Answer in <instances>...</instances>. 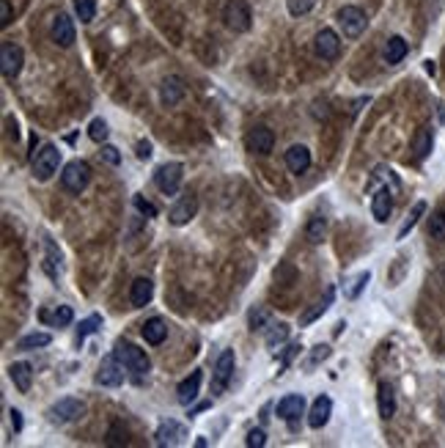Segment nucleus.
I'll use <instances>...</instances> for the list:
<instances>
[{
    "mask_svg": "<svg viewBox=\"0 0 445 448\" xmlns=\"http://www.w3.org/2000/svg\"><path fill=\"white\" fill-rule=\"evenodd\" d=\"M94 382L102 385V388H119L124 382V363L116 358V352L102 358L97 374H94Z\"/></svg>",
    "mask_w": 445,
    "mask_h": 448,
    "instance_id": "nucleus-9",
    "label": "nucleus"
},
{
    "mask_svg": "<svg viewBox=\"0 0 445 448\" xmlns=\"http://www.w3.org/2000/svg\"><path fill=\"white\" fill-rule=\"evenodd\" d=\"M184 94H187V88H184V83H182V77H165L162 80V86H160V102L165 105V107H173V105H179V102L184 100Z\"/></svg>",
    "mask_w": 445,
    "mask_h": 448,
    "instance_id": "nucleus-18",
    "label": "nucleus"
},
{
    "mask_svg": "<svg viewBox=\"0 0 445 448\" xmlns=\"http://www.w3.org/2000/svg\"><path fill=\"white\" fill-rule=\"evenodd\" d=\"M234 369H237V355H234V349H222L218 363H215V372H212V394H215V396L225 394V388H228L231 379H234Z\"/></svg>",
    "mask_w": 445,
    "mask_h": 448,
    "instance_id": "nucleus-5",
    "label": "nucleus"
},
{
    "mask_svg": "<svg viewBox=\"0 0 445 448\" xmlns=\"http://www.w3.org/2000/svg\"><path fill=\"white\" fill-rule=\"evenodd\" d=\"M429 237L432 240H445V209H437L429 218Z\"/></svg>",
    "mask_w": 445,
    "mask_h": 448,
    "instance_id": "nucleus-36",
    "label": "nucleus"
},
{
    "mask_svg": "<svg viewBox=\"0 0 445 448\" xmlns=\"http://www.w3.org/2000/svg\"><path fill=\"white\" fill-rule=\"evenodd\" d=\"M245 143H247V149L253 151V154H270L272 146H275V132H272L270 126H264V124L253 126V129L247 132Z\"/></svg>",
    "mask_w": 445,
    "mask_h": 448,
    "instance_id": "nucleus-17",
    "label": "nucleus"
},
{
    "mask_svg": "<svg viewBox=\"0 0 445 448\" xmlns=\"http://www.w3.org/2000/svg\"><path fill=\"white\" fill-rule=\"evenodd\" d=\"M49 341H52V336H49V333H28V336H23V338L17 341V349L28 352V349L47 347Z\"/></svg>",
    "mask_w": 445,
    "mask_h": 448,
    "instance_id": "nucleus-32",
    "label": "nucleus"
},
{
    "mask_svg": "<svg viewBox=\"0 0 445 448\" xmlns=\"http://www.w3.org/2000/svg\"><path fill=\"white\" fill-rule=\"evenodd\" d=\"M336 23H338V28H341V33H344L346 39H357L366 30V25H369V17L357 6H344V8H338Z\"/></svg>",
    "mask_w": 445,
    "mask_h": 448,
    "instance_id": "nucleus-7",
    "label": "nucleus"
},
{
    "mask_svg": "<svg viewBox=\"0 0 445 448\" xmlns=\"http://www.w3.org/2000/svg\"><path fill=\"white\" fill-rule=\"evenodd\" d=\"M58 165H61V151L58 146H42V149L33 154V176L39 179V182H49L52 176L58 174Z\"/></svg>",
    "mask_w": 445,
    "mask_h": 448,
    "instance_id": "nucleus-6",
    "label": "nucleus"
},
{
    "mask_svg": "<svg viewBox=\"0 0 445 448\" xmlns=\"http://www.w3.org/2000/svg\"><path fill=\"white\" fill-rule=\"evenodd\" d=\"M184 437H187V429L182 426L179 421H162L157 426V432H154V443L157 446H182L184 443Z\"/></svg>",
    "mask_w": 445,
    "mask_h": 448,
    "instance_id": "nucleus-15",
    "label": "nucleus"
},
{
    "mask_svg": "<svg viewBox=\"0 0 445 448\" xmlns=\"http://www.w3.org/2000/svg\"><path fill=\"white\" fill-rule=\"evenodd\" d=\"M107 135H110V129H107V122H105V119H94V122L88 124V138H91L94 143H105Z\"/></svg>",
    "mask_w": 445,
    "mask_h": 448,
    "instance_id": "nucleus-37",
    "label": "nucleus"
},
{
    "mask_svg": "<svg viewBox=\"0 0 445 448\" xmlns=\"http://www.w3.org/2000/svg\"><path fill=\"white\" fill-rule=\"evenodd\" d=\"M8 377H11V382H14V388L20 391V394H28L30 391V382H33V366L30 363H11L8 366Z\"/></svg>",
    "mask_w": 445,
    "mask_h": 448,
    "instance_id": "nucleus-25",
    "label": "nucleus"
},
{
    "mask_svg": "<svg viewBox=\"0 0 445 448\" xmlns=\"http://www.w3.org/2000/svg\"><path fill=\"white\" fill-rule=\"evenodd\" d=\"M267 324H270V311L264 305L250 308V314H247V327L250 330H267Z\"/></svg>",
    "mask_w": 445,
    "mask_h": 448,
    "instance_id": "nucleus-33",
    "label": "nucleus"
},
{
    "mask_svg": "<svg viewBox=\"0 0 445 448\" xmlns=\"http://www.w3.org/2000/svg\"><path fill=\"white\" fill-rule=\"evenodd\" d=\"M154 297V283L148 278H135L132 286H129V302L132 308H146Z\"/></svg>",
    "mask_w": 445,
    "mask_h": 448,
    "instance_id": "nucleus-19",
    "label": "nucleus"
},
{
    "mask_svg": "<svg viewBox=\"0 0 445 448\" xmlns=\"http://www.w3.org/2000/svg\"><path fill=\"white\" fill-rule=\"evenodd\" d=\"M198 215V199L196 193H184V196H179L176 204L171 206V212H168V223L171 225H187L193 218Z\"/></svg>",
    "mask_w": 445,
    "mask_h": 448,
    "instance_id": "nucleus-11",
    "label": "nucleus"
},
{
    "mask_svg": "<svg viewBox=\"0 0 445 448\" xmlns=\"http://www.w3.org/2000/svg\"><path fill=\"white\" fill-rule=\"evenodd\" d=\"M423 212H426V201H415V206L410 209V215H407V220L401 223V228H398V240H404L413 228H415V223H418L420 218H423Z\"/></svg>",
    "mask_w": 445,
    "mask_h": 448,
    "instance_id": "nucleus-31",
    "label": "nucleus"
},
{
    "mask_svg": "<svg viewBox=\"0 0 445 448\" xmlns=\"http://www.w3.org/2000/svg\"><path fill=\"white\" fill-rule=\"evenodd\" d=\"M23 64H25L23 47H20V45H14V42H6V45H3V50H0V69H3V77H6V80L20 77Z\"/></svg>",
    "mask_w": 445,
    "mask_h": 448,
    "instance_id": "nucleus-10",
    "label": "nucleus"
},
{
    "mask_svg": "<svg viewBox=\"0 0 445 448\" xmlns=\"http://www.w3.org/2000/svg\"><path fill=\"white\" fill-rule=\"evenodd\" d=\"M85 415V401H80V399H58L55 404H49L47 407V421L55 423V426H66V423H74L80 421Z\"/></svg>",
    "mask_w": 445,
    "mask_h": 448,
    "instance_id": "nucleus-1",
    "label": "nucleus"
},
{
    "mask_svg": "<svg viewBox=\"0 0 445 448\" xmlns=\"http://www.w3.org/2000/svg\"><path fill=\"white\" fill-rule=\"evenodd\" d=\"M201 379H203V374L193 372L190 377H187V379H182V382H179V388H176V399H179V404L190 407V404L196 401L198 391H201Z\"/></svg>",
    "mask_w": 445,
    "mask_h": 448,
    "instance_id": "nucleus-20",
    "label": "nucleus"
},
{
    "mask_svg": "<svg viewBox=\"0 0 445 448\" xmlns=\"http://www.w3.org/2000/svg\"><path fill=\"white\" fill-rule=\"evenodd\" d=\"M222 20L234 33H245V30H250V20H253L250 6L245 0H228L222 8Z\"/></svg>",
    "mask_w": 445,
    "mask_h": 448,
    "instance_id": "nucleus-8",
    "label": "nucleus"
},
{
    "mask_svg": "<svg viewBox=\"0 0 445 448\" xmlns=\"http://www.w3.org/2000/svg\"><path fill=\"white\" fill-rule=\"evenodd\" d=\"M330 415H333V401H330V396H319L311 404V410H308V426L311 429H321L324 423L330 421Z\"/></svg>",
    "mask_w": 445,
    "mask_h": 448,
    "instance_id": "nucleus-22",
    "label": "nucleus"
},
{
    "mask_svg": "<svg viewBox=\"0 0 445 448\" xmlns=\"http://www.w3.org/2000/svg\"><path fill=\"white\" fill-rule=\"evenodd\" d=\"M42 319H44V322H52L55 327H66V324H72L74 311L69 305H58V308L52 311V317H49V314H42Z\"/></svg>",
    "mask_w": 445,
    "mask_h": 448,
    "instance_id": "nucleus-34",
    "label": "nucleus"
},
{
    "mask_svg": "<svg viewBox=\"0 0 445 448\" xmlns=\"http://www.w3.org/2000/svg\"><path fill=\"white\" fill-rule=\"evenodd\" d=\"M141 336L146 338V344L157 347V344H162V341L168 338V324H165L162 317H151V319L143 322V327H141Z\"/></svg>",
    "mask_w": 445,
    "mask_h": 448,
    "instance_id": "nucleus-23",
    "label": "nucleus"
},
{
    "mask_svg": "<svg viewBox=\"0 0 445 448\" xmlns=\"http://www.w3.org/2000/svg\"><path fill=\"white\" fill-rule=\"evenodd\" d=\"M132 204H135V209H138L143 218H157V206H154L151 201L143 199V196H135V199H132Z\"/></svg>",
    "mask_w": 445,
    "mask_h": 448,
    "instance_id": "nucleus-43",
    "label": "nucleus"
},
{
    "mask_svg": "<svg viewBox=\"0 0 445 448\" xmlns=\"http://www.w3.org/2000/svg\"><path fill=\"white\" fill-rule=\"evenodd\" d=\"M407 52H410L407 39H404V36H391V39H388V45H385V64H388V66L401 64V61L407 58Z\"/></svg>",
    "mask_w": 445,
    "mask_h": 448,
    "instance_id": "nucleus-27",
    "label": "nucleus"
},
{
    "mask_svg": "<svg viewBox=\"0 0 445 448\" xmlns=\"http://www.w3.org/2000/svg\"><path fill=\"white\" fill-rule=\"evenodd\" d=\"M333 300H336V289L333 286H327V292H324V297L314 305V308H308L302 317H299V327H305V324H311V322H316L319 317H324L327 314V308L333 305Z\"/></svg>",
    "mask_w": 445,
    "mask_h": 448,
    "instance_id": "nucleus-26",
    "label": "nucleus"
},
{
    "mask_svg": "<svg viewBox=\"0 0 445 448\" xmlns=\"http://www.w3.org/2000/svg\"><path fill=\"white\" fill-rule=\"evenodd\" d=\"M99 324H102V317H99V314L88 317V319H83V322H80V330H77V344H83V341H85V336L97 333Z\"/></svg>",
    "mask_w": 445,
    "mask_h": 448,
    "instance_id": "nucleus-38",
    "label": "nucleus"
},
{
    "mask_svg": "<svg viewBox=\"0 0 445 448\" xmlns=\"http://www.w3.org/2000/svg\"><path fill=\"white\" fill-rule=\"evenodd\" d=\"M376 407H379V415L385 421H391L396 415V391L391 382H379V388H376Z\"/></svg>",
    "mask_w": 445,
    "mask_h": 448,
    "instance_id": "nucleus-24",
    "label": "nucleus"
},
{
    "mask_svg": "<svg viewBox=\"0 0 445 448\" xmlns=\"http://www.w3.org/2000/svg\"><path fill=\"white\" fill-rule=\"evenodd\" d=\"M299 349H302L299 344H292V347L283 352V358H280V369H286V366L292 363V358H295V355H299Z\"/></svg>",
    "mask_w": 445,
    "mask_h": 448,
    "instance_id": "nucleus-49",
    "label": "nucleus"
},
{
    "mask_svg": "<svg viewBox=\"0 0 445 448\" xmlns=\"http://www.w3.org/2000/svg\"><path fill=\"white\" fill-rule=\"evenodd\" d=\"M182 182H184V165L182 163H162L154 171V184L162 196H176Z\"/></svg>",
    "mask_w": 445,
    "mask_h": 448,
    "instance_id": "nucleus-4",
    "label": "nucleus"
},
{
    "mask_svg": "<svg viewBox=\"0 0 445 448\" xmlns=\"http://www.w3.org/2000/svg\"><path fill=\"white\" fill-rule=\"evenodd\" d=\"M432 146H434V129L432 126H420L415 141H413V151H415V160L423 163L429 154H432Z\"/></svg>",
    "mask_w": 445,
    "mask_h": 448,
    "instance_id": "nucleus-28",
    "label": "nucleus"
},
{
    "mask_svg": "<svg viewBox=\"0 0 445 448\" xmlns=\"http://www.w3.org/2000/svg\"><path fill=\"white\" fill-rule=\"evenodd\" d=\"M116 358L121 360L126 372L138 374V377H143V374L151 372V360H148L146 349L135 347V344H129V341H119V347H116Z\"/></svg>",
    "mask_w": 445,
    "mask_h": 448,
    "instance_id": "nucleus-3",
    "label": "nucleus"
},
{
    "mask_svg": "<svg viewBox=\"0 0 445 448\" xmlns=\"http://www.w3.org/2000/svg\"><path fill=\"white\" fill-rule=\"evenodd\" d=\"M8 418H11V429H14V432H23V413H20L17 407L8 410Z\"/></svg>",
    "mask_w": 445,
    "mask_h": 448,
    "instance_id": "nucleus-48",
    "label": "nucleus"
},
{
    "mask_svg": "<svg viewBox=\"0 0 445 448\" xmlns=\"http://www.w3.org/2000/svg\"><path fill=\"white\" fill-rule=\"evenodd\" d=\"M437 413H440V418L445 421V394L440 396V404H437Z\"/></svg>",
    "mask_w": 445,
    "mask_h": 448,
    "instance_id": "nucleus-52",
    "label": "nucleus"
},
{
    "mask_svg": "<svg viewBox=\"0 0 445 448\" xmlns=\"http://www.w3.org/2000/svg\"><path fill=\"white\" fill-rule=\"evenodd\" d=\"M314 50L321 61H336L338 52H341V36L333 30V28H321L314 39Z\"/></svg>",
    "mask_w": 445,
    "mask_h": 448,
    "instance_id": "nucleus-13",
    "label": "nucleus"
},
{
    "mask_svg": "<svg viewBox=\"0 0 445 448\" xmlns=\"http://www.w3.org/2000/svg\"><path fill=\"white\" fill-rule=\"evenodd\" d=\"M135 154H138V160H148L151 157V141H138Z\"/></svg>",
    "mask_w": 445,
    "mask_h": 448,
    "instance_id": "nucleus-50",
    "label": "nucleus"
},
{
    "mask_svg": "<svg viewBox=\"0 0 445 448\" xmlns=\"http://www.w3.org/2000/svg\"><path fill=\"white\" fill-rule=\"evenodd\" d=\"M245 446L247 448H264L267 446V432H264V429H250L245 437Z\"/></svg>",
    "mask_w": 445,
    "mask_h": 448,
    "instance_id": "nucleus-42",
    "label": "nucleus"
},
{
    "mask_svg": "<svg viewBox=\"0 0 445 448\" xmlns=\"http://www.w3.org/2000/svg\"><path fill=\"white\" fill-rule=\"evenodd\" d=\"M44 245H47V259H44V270H47L49 278H58V270H55V264L61 261V253L55 250V245H52L49 240L44 242Z\"/></svg>",
    "mask_w": 445,
    "mask_h": 448,
    "instance_id": "nucleus-41",
    "label": "nucleus"
},
{
    "mask_svg": "<svg viewBox=\"0 0 445 448\" xmlns=\"http://www.w3.org/2000/svg\"><path fill=\"white\" fill-rule=\"evenodd\" d=\"M314 6H316V0H286V8L292 17H305Z\"/></svg>",
    "mask_w": 445,
    "mask_h": 448,
    "instance_id": "nucleus-39",
    "label": "nucleus"
},
{
    "mask_svg": "<svg viewBox=\"0 0 445 448\" xmlns=\"http://www.w3.org/2000/svg\"><path fill=\"white\" fill-rule=\"evenodd\" d=\"M91 182V165L85 160H72L64 165V174H61V184L66 193L72 196H80Z\"/></svg>",
    "mask_w": 445,
    "mask_h": 448,
    "instance_id": "nucleus-2",
    "label": "nucleus"
},
{
    "mask_svg": "<svg viewBox=\"0 0 445 448\" xmlns=\"http://www.w3.org/2000/svg\"><path fill=\"white\" fill-rule=\"evenodd\" d=\"M393 187H376L374 190V196H371V215H374V220L376 223H388V218H391V212H393Z\"/></svg>",
    "mask_w": 445,
    "mask_h": 448,
    "instance_id": "nucleus-14",
    "label": "nucleus"
},
{
    "mask_svg": "<svg viewBox=\"0 0 445 448\" xmlns=\"http://www.w3.org/2000/svg\"><path fill=\"white\" fill-rule=\"evenodd\" d=\"M74 14H77V20L80 23H94V17H97V3L94 0H74Z\"/></svg>",
    "mask_w": 445,
    "mask_h": 448,
    "instance_id": "nucleus-35",
    "label": "nucleus"
},
{
    "mask_svg": "<svg viewBox=\"0 0 445 448\" xmlns=\"http://www.w3.org/2000/svg\"><path fill=\"white\" fill-rule=\"evenodd\" d=\"M286 168H289L292 174H305V171L311 168V151H308V146L295 143L292 149L286 151Z\"/></svg>",
    "mask_w": 445,
    "mask_h": 448,
    "instance_id": "nucleus-21",
    "label": "nucleus"
},
{
    "mask_svg": "<svg viewBox=\"0 0 445 448\" xmlns=\"http://www.w3.org/2000/svg\"><path fill=\"white\" fill-rule=\"evenodd\" d=\"M302 413H305V396L302 394H289V396L278 401V418L289 423L292 432H297V421H299Z\"/></svg>",
    "mask_w": 445,
    "mask_h": 448,
    "instance_id": "nucleus-12",
    "label": "nucleus"
},
{
    "mask_svg": "<svg viewBox=\"0 0 445 448\" xmlns=\"http://www.w3.org/2000/svg\"><path fill=\"white\" fill-rule=\"evenodd\" d=\"M6 135H8V141H11V143H17V141H20V124H17V119H14V116H6Z\"/></svg>",
    "mask_w": 445,
    "mask_h": 448,
    "instance_id": "nucleus-45",
    "label": "nucleus"
},
{
    "mask_svg": "<svg viewBox=\"0 0 445 448\" xmlns=\"http://www.w3.org/2000/svg\"><path fill=\"white\" fill-rule=\"evenodd\" d=\"M324 234H327V220L321 218V215H314L308 225H305V240L311 242V245H321L324 242Z\"/></svg>",
    "mask_w": 445,
    "mask_h": 448,
    "instance_id": "nucleus-29",
    "label": "nucleus"
},
{
    "mask_svg": "<svg viewBox=\"0 0 445 448\" xmlns=\"http://www.w3.org/2000/svg\"><path fill=\"white\" fill-rule=\"evenodd\" d=\"M0 25L3 28L11 25V3L8 0H0Z\"/></svg>",
    "mask_w": 445,
    "mask_h": 448,
    "instance_id": "nucleus-47",
    "label": "nucleus"
},
{
    "mask_svg": "<svg viewBox=\"0 0 445 448\" xmlns=\"http://www.w3.org/2000/svg\"><path fill=\"white\" fill-rule=\"evenodd\" d=\"M196 446H198V448H206V446H209V440H206V437H198Z\"/></svg>",
    "mask_w": 445,
    "mask_h": 448,
    "instance_id": "nucleus-53",
    "label": "nucleus"
},
{
    "mask_svg": "<svg viewBox=\"0 0 445 448\" xmlns=\"http://www.w3.org/2000/svg\"><path fill=\"white\" fill-rule=\"evenodd\" d=\"M209 407H212V401H201L198 407H190V413H187V415L193 418V415H198V413H203V410H209Z\"/></svg>",
    "mask_w": 445,
    "mask_h": 448,
    "instance_id": "nucleus-51",
    "label": "nucleus"
},
{
    "mask_svg": "<svg viewBox=\"0 0 445 448\" xmlns=\"http://www.w3.org/2000/svg\"><path fill=\"white\" fill-rule=\"evenodd\" d=\"M289 333H292V327L286 322H278V324H270L267 327V336H264V341H267V347L270 349H278L286 338H289Z\"/></svg>",
    "mask_w": 445,
    "mask_h": 448,
    "instance_id": "nucleus-30",
    "label": "nucleus"
},
{
    "mask_svg": "<svg viewBox=\"0 0 445 448\" xmlns=\"http://www.w3.org/2000/svg\"><path fill=\"white\" fill-rule=\"evenodd\" d=\"M369 281H371L369 270H366V273H360L357 278H355V281H352V286L346 289V297H349V300H357V297H360V292L366 289V283H369Z\"/></svg>",
    "mask_w": 445,
    "mask_h": 448,
    "instance_id": "nucleus-40",
    "label": "nucleus"
},
{
    "mask_svg": "<svg viewBox=\"0 0 445 448\" xmlns=\"http://www.w3.org/2000/svg\"><path fill=\"white\" fill-rule=\"evenodd\" d=\"M102 157H105L110 165H119V163H121V154H119V149H116V146H107V143H102Z\"/></svg>",
    "mask_w": 445,
    "mask_h": 448,
    "instance_id": "nucleus-46",
    "label": "nucleus"
},
{
    "mask_svg": "<svg viewBox=\"0 0 445 448\" xmlns=\"http://www.w3.org/2000/svg\"><path fill=\"white\" fill-rule=\"evenodd\" d=\"M49 36L58 47H72L74 45V23L69 14H55L52 25H49Z\"/></svg>",
    "mask_w": 445,
    "mask_h": 448,
    "instance_id": "nucleus-16",
    "label": "nucleus"
},
{
    "mask_svg": "<svg viewBox=\"0 0 445 448\" xmlns=\"http://www.w3.org/2000/svg\"><path fill=\"white\" fill-rule=\"evenodd\" d=\"M327 358H330V347H327V344L314 347V355H311V360H308V369H314L319 360H327Z\"/></svg>",
    "mask_w": 445,
    "mask_h": 448,
    "instance_id": "nucleus-44",
    "label": "nucleus"
}]
</instances>
